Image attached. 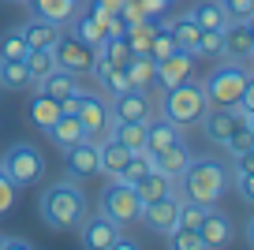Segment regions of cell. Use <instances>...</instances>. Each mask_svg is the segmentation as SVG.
<instances>
[{"label":"cell","mask_w":254,"mask_h":250,"mask_svg":"<svg viewBox=\"0 0 254 250\" xmlns=\"http://www.w3.org/2000/svg\"><path fill=\"white\" fill-rule=\"evenodd\" d=\"M41 220L56 232H75L86 220V194L75 180H60L41 194Z\"/></svg>","instance_id":"6da1fadb"},{"label":"cell","mask_w":254,"mask_h":250,"mask_svg":"<svg viewBox=\"0 0 254 250\" xmlns=\"http://www.w3.org/2000/svg\"><path fill=\"white\" fill-rule=\"evenodd\" d=\"M176 180L183 183V198L202 202V205H213L228 187V172H224V164L217 157H190L187 168Z\"/></svg>","instance_id":"7a4b0ae2"},{"label":"cell","mask_w":254,"mask_h":250,"mask_svg":"<svg viewBox=\"0 0 254 250\" xmlns=\"http://www.w3.org/2000/svg\"><path fill=\"white\" fill-rule=\"evenodd\" d=\"M247 86H251V71H247V63H239V60H224L221 67H213V71H209V78L202 82L206 101L209 105H221V109H232V105L243 97Z\"/></svg>","instance_id":"3957f363"},{"label":"cell","mask_w":254,"mask_h":250,"mask_svg":"<svg viewBox=\"0 0 254 250\" xmlns=\"http://www.w3.org/2000/svg\"><path fill=\"white\" fill-rule=\"evenodd\" d=\"M206 109H209L206 90H202L198 82H190V78H183V82H176V86L165 90V120H172V124H180V127L202 120Z\"/></svg>","instance_id":"277c9868"},{"label":"cell","mask_w":254,"mask_h":250,"mask_svg":"<svg viewBox=\"0 0 254 250\" xmlns=\"http://www.w3.org/2000/svg\"><path fill=\"white\" fill-rule=\"evenodd\" d=\"M64 112H75V120L82 124V134H86L90 142L109 138L112 112H109V105H105L97 94H86V90H79L75 97H67V101H64Z\"/></svg>","instance_id":"5b68a950"},{"label":"cell","mask_w":254,"mask_h":250,"mask_svg":"<svg viewBox=\"0 0 254 250\" xmlns=\"http://www.w3.org/2000/svg\"><path fill=\"white\" fill-rule=\"evenodd\" d=\"M0 168L8 172V180L15 187H34L45 176V157L30 142H15V146H8V153L0 157Z\"/></svg>","instance_id":"8992f818"},{"label":"cell","mask_w":254,"mask_h":250,"mask_svg":"<svg viewBox=\"0 0 254 250\" xmlns=\"http://www.w3.org/2000/svg\"><path fill=\"white\" fill-rule=\"evenodd\" d=\"M101 213H105V217H112L120 228H124V224H135V220H138V213H142V198L135 194V187H131V183L112 180L109 187H105Z\"/></svg>","instance_id":"52a82bcc"},{"label":"cell","mask_w":254,"mask_h":250,"mask_svg":"<svg viewBox=\"0 0 254 250\" xmlns=\"http://www.w3.org/2000/svg\"><path fill=\"white\" fill-rule=\"evenodd\" d=\"M53 60H56V67L60 71H71V75H90L94 71V63H97V49L94 45H86V41H79L71 34V38H56V45H53Z\"/></svg>","instance_id":"ba28073f"},{"label":"cell","mask_w":254,"mask_h":250,"mask_svg":"<svg viewBox=\"0 0 254 250\" xmlns=\"http://www.w3.org/2000/svg\"><path fill=\"white\" fill-rule=\"evenodd\" d=\"M109 112H112V120H131V124H146V120L153 116V105H150V97H146V90L127 86V90H120V94H112Z\"/></svg>","instance_id":"9c48e42d"},{"label":"cell","mask_w":254,"mask_h":250,"mask_svg":"<svg viewBox=\"0 0 254 250\" xmlns=\"http://www.w3.org/2000/svg\"><path fill=\"white\" fill-rule=\"evenodd\" d=\"M221 38H224V56H228V60L247 63L254 56V26H251V19H228V23L221 26Z\"/></svg>","instance_id":"30bf717a"},{"label":"cell","mask_w":254,"mask_h":250,"mask_svg":"<svg viewBox=\"0 0 254 250\" xmlns=\"http://www.w3.org/2000/svg\"><path fill=\"white\" fill-rule=\"evenodd\" d=\"M176 213H180V198H176V194H165V198H153V202H142L138 220H142L150 232L168 235V232L176 228Z\"/></svg>","instance_id":"8fae6325"},{"label":"cell","mask_w":254,"mask_h":250,"mask_svg":"<svg viewBox=\"0 0 254 250\" xmlns=\"http://www.w3.org/2000/svg\"><path fill=\"white\" fill-rule=\"evenodd\" d=\"M79 239H82L86 250H109V247H116V239H120V224L112 217H105V213L86 217L79 224Z\"/></svg>","instance_id":"7c38bea8"},{"label":"cell","mask_w":254,"mask_h":250,"mask_svg":"<svg viewBox=\"0 0 254 250\" xmlns=\"http://www.w3.org/2000/svg\"><path fill=\"white\" fill-rule=\"evenodd\" d=\"M202 124H206V134L217 142V146H224L228 142V134L236 131L239 124H251V116L239 109H221V105H213V109L202 112Z\"/></svg>","instance_id":"4fadbf2b"},{"label":"cell","mask_w":254,"mask_h":250,"mask_svg":"<svg viewBox=\"0 0 254 250\" xmlns=\"http://www.w3.org/2000/svg\"><path fill=\"white\" fill-rule=\"evenodd\" d=\"M64 157H67V176H71V180H90V176H97V142L79 138L75 146L64 149Z\"/></svg>","instance_id":"5bb4252c"},{"label":"cell","mask_w":254,"mask_h":250,"mask_svg":"<svg viewBox=\"0 0 254 250\" xmlns=\"http://www.w3.org/2000/svg\"><path fill=\"white\" fill-rule=\"evenodd\" d=\"M190 71H194V53L176 49L165 60H157V86L168 90V86H176V82H183V78H190Z\"/></svg>","instance_id":"9a60e30c"},{"label":"cell","mask_w":254,"mask_h":250,"mask_svg":"<svg viewBox=\"0 0 254 250\" xmlns=\"http://www.w3.org/2000/svg\"><path fill=\"white\" fill-rule=\"evenodd\" d=\"M198 239H202V247H209V250L228 247V243H232V220L209 205L206 217H202V224H198Z\"/></svg>","instance_id":"2e32d148"},{"label":"cell","mask_w":254,"mask_h":250,"mask_svg":"<svg viewBox=\"0 0 254 250\" xmlns=\"http://www.w3.org/2000/svg\"><path fill=\"white\" fill-rule=\"evenodd\" d=\"M26 8H30L34 19H49V23L64 26V23H71L75 11L82 8V0H23Z\"/></svg>","instance_id":"e0dca14e"},{"label":"cell","mask_w":254,"mask_h":250,"mask_svg":"<svg viewBox=\"0 0 254 250\" xmlns=\"http://www.w3.org/2000/svg\"><path fill=\"white\" fill-rule=\"evenodd\" d=\"M34 86H38L41 90V94H49V97H56V101H67V97H75V94H79V75H71V71H60V67H56V71H49V75L45 78H38V82H34Z\"/></svg>","instance_id":"ac0fdd59"},{"label":"cell","mask_w":254,"mask_h":250,"mask_svg":"<svg viewBox=\"0 0 254 250\" xmlns=\"http://www.w3.org/2000/svg\"><path fill=\"white\" fill-rule=\"evenodd\" d=\"M172 142H180V124H172V120H146V153L157 157L161 149H168Z\"/></svg>","instance_id":"d6986e66"},{"label":"cell","mask_w":254,"mask_h":250,"mask_svg":"<svg viewBox=\"0 0 254 250\" xmlns=\"http://www.w3.org/2000/svg\"><path fill=\"white\" fill-rule=\"evenodd\" d=\"M30 120H34V127L38 131H49V127L56 124V116L64 112V105L56 101V97H49V94H41V90H34V97H30Z\"/></svg>","instance_id":"ffe728a7"},{"label":"cell","mask_w":254,"mask_h":250,"mask_svg":"<svg viewBox=\"0 0 254 250\" xmlns=\"http://www.w3.org/2000/svg\"><path fill=\"white\" fill-rule=\"evenodd\" d=\"M75 38L79 41H86V45H94V49H101L105 45V23H101V15L97 11H75Z\"/></svg>","instance_id":"44dd1931"},{"label":"cell","mask_w":254,"mask_h":250,"mask_svg":"<svg viewBox=\"0 0 254 250\" xmlns=\"http://www.w3.org/2000/svg\"><path fill=\"white\" fill-rule=\"evenodd\" d=\"M127 78H131V86L150 90L153 82H157V60H153L150 53H135L127 60Z\"/></svg>","instance_id":"7402d4cb"},{"label":"cell","mask_w":254,"mask_h":250,"mask_svg":"<svg viewBox=\"0 0 254 250\" xmlns=\"http://www.w3.org/2000/svg\"><path fill=\"white\" fill-rule=\"evenodd\" d=\"M45 134H49L60 149H67V146H75L79 138H86V134H82V124L75 120V112H60V116H56V124L49 127Z\"/></svg>","instance_id":"603a6c76"},{"label":"cell","mask_w":254,"mask_h":250,"mask_svg":"<svg viewBox=\"0 0 254 250\" xmlns=\"http://www.w3.org/2000/svg\"><path fill=\"white\" fill-rule=\"evenodd\" d=\"M168 34H172L176 49H183V53H194V45H198V34L202 26L194 23V15H180V19H168Z\"/></svg>","instance_id":"cb8c5ba5"},{"label":"cell","mask_w":254,"mask_h":250,"mask_svg":"<svg viewBox=\"0 0 254 250\" xmlns=\"http://www.w3.org/2000/svg\"><path fill=\"white\" fill-rule=\"evenodd\" d=\"M150 161H153V168H161L165 176H172V180H176V176H180L183 168H187V161H190V149L183 146V138H180V142H172L168 149H161L157 157H150Z\"/></svg>","instance_id":"d4e9b609"},{"label":"cell","mask_w":254,"mask_h":250,"mask_svg":"<svg viewBox=\"0 0 254 250\" xmlns=\"http://www.w3.org/2000/svg\"><path fill=\"white\" fill-rule=\"evenodd\" d=\"M109 138H116L120 146H127L131 153L146 146V124H131V120H112L109 124Z\"/></svg>","instance_id":"484cf974"},{"label":"cell","mask_w":254,"mask_h":250,"mask_svg":"<svg viewBox=\"0 0 254 250\" xmlns=\"http://www.w3.org/2000/svg\"><path fill=\"white\" fill-rule=\"evenodd\" d=\"M135 194L142 198V202H153V198L172 194V176H165L161 168H150V172H146L142 180L135 183Z\"/></svg>","instance_id":"4316f807"},{"label":"cell","mask_w":254,"mask_h":250,"mask_svg":"<svg viewBox=\"0 0 254 250\" xmlns=\"http://www.w3.org/2000/svg\"><path fill=\"white\" fill-rule=\"evenodd\" d=\"M23 38L30 49H53L56 38H60V26L49 23V19H30V23L23 26Z\"/></svg>","instance_id":"83f0119b"},{"label":"cell","mask_w":254,"mask_h":250,"mask_svg":"<svg viewBox=\"0 0 254 250\" xmlns=\"http://www.w3.org/2000/svg\"><path fill=\"white\" fill-rule=\"evenodd\" d=\"M0 86H8V90L34 86L30 71H26V60H0Z\"/></svg>","instance_id":"f1b7e54d"},{"label":"cell","mask_w":254,"mask_h":250,"mask_svg":"<svg viewBox=\"0 0 254 250\" xmlns=\"http://www.w3.org/2000/svg\"><path fill=\"white\" fill-rule=\"evenodd\" d=\"M190 15H194V23H198L202 30H221V26L228 23V15H224V8H221V0H202Z\"/></svg>","instance_id":"f546056e"},{"label":"cell","mask_w":254,"mask_h":250,"mask_svg":"<svg viewBox=\"0 0 254 250\" xmlns=\"http://www.w3.org/2000/svg\"><path fill=\"white\" fill-rule=\"evenodd\" d=\"M97 56H101L105 63H112V67H127V60H131V45H127V38L120 34V38H105V45L97 49Z\"/></svg>","instance_id":"4dcf8cb0"},{"label":"cell","mask_w":254,"mask_h":250,"mask_svg":"<svg viewBox=\"0 0 254 250\" xmlns=\"http://www.w3.org/2000/svg\"><path fill=\"white\" fill-rule=\"evenodd\" d=\"M26 71H30V78L38 82V78H45L49 71H56V60H53V49H26Z\"/></svg>","instance_id":"1f68e13d"},{"label":"cell","mask_w":254,"mask_h":250,"mask_svg":"<svg viewBox=\"0 0 254 250\" xmlns=\"http://www.w3.org/2000/svg\"><path fill=\"white\" fill-rule=\"evenodd\" d=\"M153 168V161H150V153H146V149H138V153H131V161L124 164V172L116 176V180H124V183H131V187H135L138 180H142L146 172H150Z\"/></svg>","instance_id":"d6a6232c"},{"label":"cell","mask_w":254,"mask_h":250,"mask_svg":"<svg viewBox=\"0 0 254 250\" xmlns=\"http://www.w3.org/2000/svg\"><path fill=\"white\" fill-rule=\"evenodd\" d=\"M224 149H228L232 157H239V153H251V149H254V127H251V124H239L236 131L228 134Z\"/></svg>","instance_id":"836d02e7"},{"label":"cell","mask_w":254,"mask_h":250,"mask_svg":"<svg viewBox=\"0 0 254 250\" xmlns=\"http://www.w3.org/2000/svg\"><path fill=\"white\" fill-rule=\"evenodd\" d=\"M26 38H23V30H8L4 38H0V60H23L26 56Z\"/></svg>","instance_id":"e575fe53"},{"label":"cell","mask_w":254,"mask_h":250,"mask_svg":"<svg viewBox=\"0 0 254 250\" xmlns=\"http://www.w3.org/2000/svg\"><path fill=\"white\" fill-rule=\"evenodd\" d=\"M194 56H224V38L221 30H202L198 34V45H194Z\"/></svg>","instance_id":"d590c367"},{"label":"cell","mask_w":254,"mask_h":250,"mask_svg":"<svg viewBox=\"0 0 254 250\" xmlns=\"http://www.w3.org/2000/svg\"><path fill=\"white\" fill-rule=\"evenodd\" d=\"M168 53H176V41H172V34H168V26H157L153 38H150V56L153 60H165Z\"/></svg>","instance_id":"8d00e7d4"},{"label":"cell","mask_w":254,"mask_h":250,"mask_svg":"<svg viewBox=\"0 0 254 250\" xmlns=\"http://www.w3.org/2000/svg\"><path fill=\"white\" fill-rule=\"evenodd\" d=\"M168 247H176V250H202V239H198V232L172 228V232H168Z\"/></svg>","instance_id":"74e56055"},{"label":"cell","mask_w":254,"mask_h":250,"mask_svg":"<svg viewBox=\"0 0 254 250\" xmlns=\"http://www.w3.org/2000/svg\"><path fill=\"white\" fill-rule=\"evenodd\" d=\"M15 183L8 180V172H4V168H0V217H4V213H11V205H15Z\"/></svg>","instance_id":"f35d334b"},{"label":"cell","mask_w":254,"mask_h":250,"mask_svg":"<svg viewBox=\"0 0 254 250\" xmlns=\"http://www.w3.org/2000/svg\"><path fill=\"white\" fill-rule=\"evenodd\" d=\"M221 8L228 19H251L254 11V0H221Z\"/></svg>","instance_id":"ab89813d"},{"label":"cell","mask_w":254,"mask_h":250,"mask_svg":"<svg viewBox=\"0 0 254 250\" xmlns=\"http://www.w3.org/2000/svg\"><path fill=\"white\" fill-rule=\"evenodd\" d=\"M236 187H239V198L243 202H254V176L247 168H236Z\"/></svg>","instance_id":"60d3db41"},{"label":"cell","mask_w":254,"mask_h":250,"mask_svg":"<svg viewBox=\"0 0 254 250\" xmlns=\"http://www.w3.org/2000/svg\"><path fill=\"white\" fill-rule=\"evenodd\" d=\"M86 8L97 11V15H109V11H120V8H124V0H86Z\"/></svg>","instance_id":"b9f144b4"},{"label":"cell","mask_w":254,"mask_h":250,"mask_svg":"<svg viewBox=\"0 0 254 250\" xmlns=\"http://www.w3.org/2000/svg\"><path fill=\"white\" fill-rule=\"evenodd\" d=\"M30 247V239H8V250H26Z\"/></svg>","instance_id":"7bdbcfd3"},{"label":"cell","mask_w":254,"mask_h":250,"mask_svg":"<svg viewBox=\"0 0 254 250\" xmlns=\"http://www.w3.org/2000/svg\"><path fill=\"white\" fill-rule=\"evenodd\" d=\"M0 250H8V235H0Z\"/></svg>","instance_id":"ee69618b"},{"label":"cell","mask_w":254,"mask_h":250,"mask_svg":"<svg viewBox=\"0 0 254 250\" xmlns=\"http://www.w3.org/2000/svg\"><path fill=\"white\" fill-rule=\"evenodd\" d=\"M8 4H23V0H8Z\"/></svg>","instance_id":"f6af8a7d"},{"label":"cell","mask_w":254,"mask_h":250,"mask_svg":"<svg viewBox=\"0 0 254 250\" xmlns=\"http://www.w3.org/2000/svg\"><path fill=\"white\" fill-rule=\"evenodd\" d=\"M168 4H172V0H168Z\"/></svg>","instance_id":"bcb514c9"}]
</instances>
